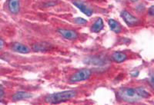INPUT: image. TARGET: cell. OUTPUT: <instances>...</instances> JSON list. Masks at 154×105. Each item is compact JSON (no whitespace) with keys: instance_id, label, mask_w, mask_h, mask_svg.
Instances as JSON below:
<instances>
[{"instance_id":"17","label":"cell","mask_w":154,"mask_h":105,"mask_svg":"<svg viewBox=\"0 0 154 105\" xmlns=\"http://www.w3.org/2000/svg\"><path fill=\"white\" fill-rule=\"evenodd\" d=\"M149 14L150 15V16H154V5H152V7L149 9Z\"/></svg>"},{"instance_id":"1","label":"cell","mask_w":154,"mask_h":105,"mask_svg":"<svg viewBox=\"0 0 154 105\" xmlns=\"http://www.w3.org/2000/svg\"><path fill=\"white\" fill-rule=\"evenodd\" d=\"M119 98L126 102H137L143 98H148L150 97L144 88H125L119 90L118 92Z\"/></svg>"},{"instance_id":"15","label":"cell","mask_w":154,"mask_h":105,"mask_svg":"<svg viewBox=\"0 0 154 105\" xmlns=\"http://www.w3.org/2000/svg\"><path fill=\"white\" fill-rule=\"evenodd\" d=\"M149 81V84H150L151 87L154 89V74H151Z\"/></svg>"},{"instance_id":"3","label":"cell","mask_w":154,"mask_h":105,"mask_svg":"<svg viewBox=\"0 0 154 105\" xmlns=\"http://www.w3.org/2000/svg\"><path fill=\"white\" fill-rule=\"evenodd\" d=\"M92 71L88 69H83L78 71L73 74L69 78V81L71 83H77L80 81H84L88 80L91 77Z\"/></svg>"},{"instance_id":"10","label":"cell","mask_w":154,"mask_h":105,"mask_svg":"<svg viewBox=\"0 0 154 105\" xmlns=\"http://www.w3.org/2000/svg\"><path fill=\"white\" fill-rule=\"evenodd\" d=\"M50 48V45L46 43V42H38L32 45L33 51H38V52H42V51H48Z\"/></svg>"},{"instance_id":"5","label":"cell","mask_w":154,"mask_h":105,"mask_svg":"<svg viewBox=\"0 0 154 105\" xmlns=\"http://www.w3.org/2000/svg\"><path fill=\"white\" fill-rule=\"evenodd\" d=\"M73 5L76 6L82 13H84L86 16H91L93 15V10L90 7H89L87 5L84 3V2L81 1V0H74L72 2Z\"/></svg>"},{"instance_id":"13","label":"cell","mask_w":154,"mask_h":105,"mask_svg":"<svg viewBox=\"0 0 154 105\" xmlns=\"http://www.w3.org/2000/svg\"><path fill=\"white\" fill-rule=\"evenodd\" d=\"M104 27L103 21L101 18H99L96 20L94 23H93V26L91 27V31L93 32H100Z\"/></svg>"},{"instance_id":"4","label":"cell","mask_w":154,"mask_h":105,"mask_svg":"<svg viewBox=\"0 0 154 105\" xmlns=\"http://www.w3.org/2000/svg\"><path fill=\"white\" fill-rule=\"evenodd\" d=\"M120 15L121 17L123 18V20H124V22L126 23L128 26H135V25H139L140 23V21L137 17L133 16L131 13H130L127 11L121 12Z\"/></svg>"},{"instance_id":"6","label":"cell","mask_w":154,"mask_h":105,"mask_svg":"<svg viewBox=\"0 0 154 105\" xmlns=\"http://www.w3.org/2000/svg\"><path fill=\"white\" fill-rule=\"evenodd\" d=\"M57 32L66 39L68 40H74L76 39L79 35L75 31L71 29H66V28H59Z\"/></svg>"},{"instance_id":"11","label":"cell","mask_w":154,"mask_h":105,"mask_svg":"<svg viewBox=\"0 0 154 105\" xmlns=\"http://www.w3.org/2000/svg\"><path fill=\"white\" fill-rule=\"evenodd\" d=\"M108 24L110 29L112 30V32H115V33H119L122 31V26H121V25L117 21H116V20L112 19H109Z\"/></svg>"},{"instance_id":"12","label":"cell","mask_w":154,"mask_h":105,"mask_svg":"<svg viewBox=\"0 0 154 105\" xmlns=\"http://www.w3.org/2000/svg\"><path fill=\"white\" fill-rule=\"evenodd\" d=\"M112 59L115 62H117V63H121V62H123L126 60L127 56L126 54H124L123 52H120V51H116L113 54H112Z\"/></svg>"},{"instance_id":"9","label":"cell","mask_w":154,"mask_h":105,"mask_svg":"<svg viewBox=\"0 0 154 105\" xmlns=\"http://www.w3.org/2000/svg\"><path fill=\"white\" fill-rule=\"evenodd\" d=\"M32 97V95L27 91H17L14 95H12V101H18L25 100V99H29Z\"/></svg>"},{"instance_id":"14","label":"cell","mask_w":154,"mask_h":105,"mask_svg":"<svg viewBox=\"0 0 154 105\" xmlns=\"http://www.w3.org/2000/svg\"><path fill=\"white\" fill-rule=\"evenodd\" d=\"M74 22L76 23L78 25H84L86 24L88 22L87 20L82 19V18H76L75 20H74Z\"/></svg>"},{"instance_id":"16","label":"cell","mask_w":154,"mask_h":105,"mask_svg":"<svg viewBox=\"0 0 154 105\" xmlns=\"http://www.w3.org/2000/svg\"><path fill=\"white\" fill-rule=\"evenodd\" d=\"M3 95H4V89L2 85H1V87H0V98H1V99H2Z\"/></svg>"},{"instance_id":"18","label":"cell","mask_w":154,"mask_h":105,"mask_svg":"<svg viewBox=\"0 0 154 105\" xmlns=\"http://www.w3.org/2000/svg\"><path fill=\"white\" fill-rule=\"evenodd\" d=\"M0 45H1V48H3V45H4V41L2 39H1V40H0Z\"/></svg>"},{"instance_id":"8","label":"cell","mask_w":154,"mask_h":105,"mask_svg":"<svg viewBox=\"0 0 154 105\" xmlns=\"http://www.w3.org/2000/svg\"><path fill=\"white\" fill-rule=\"evenodd\" d=\"M12 49L16 52L22 53V54H27L30 52V49L26 45L19 43V42H16L12 45Z\"/></svg>"},{"instance_id":"19","label":"cell","mask_w":154,"mask_h":105,"mask_svg":"<svg viewBox=\"0 0 154 105\" xmlns=\"http://www.w3.org/2000/svg\"><path fill=\"white\" fill-rule=\"evenodd\" d=\"M131 1H132V2H137V0H131Z\"/></svg>"},{"instance_id":"2","label":"cell","mask_w":154,"mask_h":105,"mask_svg":"<svg viewBox=\"0 0 154 105\" xmlns=\"http://www.w3.org/2000/svg\"><path fill=\"white\" fill-rule=\"evenodd\" d=\"M77 95V91L73 90H69V91H64L62 92H58V93L52 94L46 97L45 101L46 103L49 104H60L62 102L67 101L69 100H71L72 98H75Z\"/></svg>"},{"instance_id":"7","label":"cell","mask_w":154,"mask_h":105,"mask_svg":"<svg viewBox=\"0 0 154 105\" xmlns=\"http://www.w3.org/2000/svg\"><path fill=\"white\" fill-rule=\"evenodd\" d=\"M8 7L12 14H17L20 10V0H9Z\"/></svg>"}]
</instances>
